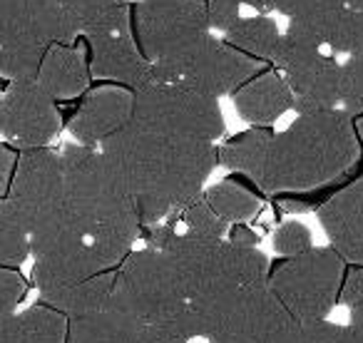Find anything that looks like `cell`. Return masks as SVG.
Wrapping results in <instances>:
<instances>
[{
  "instance_id": "obj_12",
  "label": "cell",
  "mask_w": 363,
  "mask_h": 343,
  "mask_svg": "<svg viewBox=\"0 0 363 343\" xmlns=\"http://www.w3.org/2000/svg\"><path fill=\"white\" fill-rule=\"evenodd\" d=\"M130 26L150 65L187 50L212 33L202 0H140L130 8Z\"/></svg>"
},
{
  "instance_id": "obj_42",
  "label": "cell",
  "mask_w": 363,
  "mask_h": 343,
  "mask_svg": "<svg viewBox=\"0 0 363 343\" xmlns=\"http://www.w3.org/2000/svg\"><path fill=\"white\" fill-rule=\"evenodd\" d=\"M353 57H356V55H353ZM361 57H363V55H361Z\"/></svg>"
},
{
  "instance_id": "obj_1",
  "label": "cell",
  "mask_w": 363,
  "mask_h": 343,
  "mask_svg": "<svg viewBox=\"0 0 363 343\" xmlns=\"http://www.w3.org/2000/svg\"><path fill=\"white\" fill-rule=\"evenodd\" d=\"M97 150L135 199L142 227H155L204 192L217 164V145L164 135L130 122Z\"/></svg>"
},
{
  "instance_id": "obj_14",
  "label": "cell",
  "mask_w": 363,
  "mask_h": 343,
  "mask_svg": "<svg viewBox=\"0 0 363 343\" xmlns=\"http://www.w3.org/2000/svg\"><path fill=\"white\" fill-rule=\"evenodd\" d=\"M77 30L55 0H0V47L45 55L52 45H75Z\"/></svg>"
},
{
  "instance_id": "obj_11",
  "label": "cell",
  "mask_w": 363,
  "mask_h": 343,
  "mask_svg": "<svg viewBox=\"0 0 363 343\" xmlns=\"http://www.w3.org/2000/svg\"><path fill=\"white\" fill-rule=\"evenodd\" d=\"M272 62L291 92V110H296V115L338 110L341 62L323 47L298 33L286 30L281 33V43Z\"/></svg>"
},
{
  "instance_id": "obj_30",
  "label": "cell",
  "mask_w": 363,
  "mask_h": 343,
  "mask_svg": "<svg viewBox=\"0 0 363 343\" xmlns=\"http://www.w3.org/2000/svg\"><path fill=\"white\" fill-rule=\"evenodd\" d=\"M291 343H361L348 323L316 321V323H298L296 336Z\"/></svg>"
},
{
  "instance_id": "obj_41",
  "label": "cell",
  "mask_w": 363,
  "mask_h": 343,
  "mask_svg": "<svg viewBox=\"0 0 363 343\" xmlns=\"http://www.w3.org/2000/svg\"><path fill=\"white\" fill-rule=\"evenodd\" d=\"M125 3H130V0H125Z\"/></svg>"
},
{
  "instance_id": "obj_19",
  "label": "cell",
  "mask_w": 363,
  "mask_h": 343,
  "mask_svg": "<svg viewBox=\"0 0 363 343\" xmlns=\"http://www.w3.org/2000/svg\"><path fill=\"white\" fill-rule=\"evenodd\" d=\"M291 92L286 82L274 70L259 72L234 92V107L239 117L252 127H269L284 112L291 110Z\"/></svg>"
},
{
  "instance_id": "obj_33",
  "label": "cell",
  "mask_w": 363,
  "mask_h": 343,
  "mask_svg": "<svg viewBox=\"0 0 363 343\" xmlns=\"http://www.w3.org/2000/svg\"><path fill=\"white\" fill-rule=\"evenodd\" d=\"M26 279L11 266H0V308L3 311H16L18 303L26 298Z\"/></svg>"
},
{
  "instance_id": "obj_34",
  "label": "cell",
  "mask_w": 363,
  "mask_h": 343,
  "mask_svg": "<svg viewBox=\"0 0 363 343\" xmlns=\"http://www.w3.org/2000/svg\"><path fill=\"white\" fill-rule=\"evenodd\" d=\"M338 301L343 306L353 308L358 301H363V266H353L341 281V291H338Z\"/></svg>"
},
{
  "instance_id": "obj_10",
  "label": "cell",
  "mask_w": 363,
  "mask_h": 343,
  "mask_svg": "<svg viewBox=\"0 0 363 343\" xmlns=\"http://www.w3.org/2000/svg\"><path fill=\"white\" fill-rule=\"evenodd\" d=\"M262 72V62L214 38L212 33L162 62L152 65V80L177 82L207 97L234 95L244 82Z\"/></svg>"
},
{
  "instance_id": "obj_17",
  "label": "cell",
  "mask_w": 363,
  "mask_h": 343,
  "mask_svg": "<svg viewBox=\"0 0 363 343\" xmlns=\"http://www.w3.org/2000/svg\"><path fill=\"white\" fill-rule=\"evenodd\" d=\"M318 222L328 247L356 266H363V177L348 184L318 209Z\"/></svg>"
},
{
  "instance_id": "obj_21",
  "label": "cell",
  "mask_w": 363,
  "mask_h": 343,
  "mask_svg": "<svg viewBox=\"0 0 363 343\" xmlns=\"http://www.w3.org/2000/svg\"><path fill=\"white\" fill-rule=\"evenodd\" d=\"M65 343H142V326L122 308L107 303L102 311L67 318Z\"/></svg>"
},
{
  "instance_id": "obj_38",
  "label": "cell",
  "mask_w": 363,
  "mask_h": 343,
  "mask_svg": "<svg viewBox=\"0 0 363 343\" xmlns=\"http://www.w3.org/2000/svg\"><path fill=\"white\" fill-rule=\"evenodd\" d=\"M348 326L356 333V338L363 343V301H358L356 306L351 308V316H348Z\"/></svg>"
},
{
  "instance_id": "obj_39",
  "label": "cell",
  "mask_w": 363,
  "mask_h": 343,
  "mask_svg": "<svg viewBox=\"0 0 363 343\" xmlns=\"http://www.w3.org/2000/svg\"><path fill=\"white\" fill-rule=\"evenodd\" d=\"M353 127H356V137H358V142H361V145H363V115L353 120Z\"/></svg>"
},
{
  "instance_id": "obj_26",
  "label": "cell",
  "mask_w": 363,
  "mask_h": 343,
  "mask_svg": "<svg viewBox=\"0 0 363 343\" xmlns=\"http://www.w3.org/2000/svg\"><path fill=\"white\" fill-rule=\"evenodd\" d=\"M30 257L26 227L6 197H0V266H21Z\"/></svg>"
},
{
  "instance_id": "obj_9",
  "label": "cell",
  "mask_w": 363,
  "mask_h": 343,
  "mask_svg": "<svg viewBox=\"0 0 363 343\" xmlns=\"http://www.w3.org/2000/svg\"><path fill=\"white\" fill-rule=\"evenodd\" d=\"M147 130L187 140L217 142L224 135L219 100L177 82L150 80L132 92V120Z\"/></svg>"
},
{
  "instance_id": "obj_22",
  "label": "cell",
  "mask_w": 363,
  "mask_h": 343,
  "mask_svg": "<svg viewBox=\"0 0 363 343\" xmlns=\"http://www.w3.org/2000/svg\"><path fill=\"white\" fill-rule=\"evenodd\" d=\"M274 132L267 127H252L242 135L227 140L222 147H217V162H222L227 169L247 174L254 184H259L267 164L269 145H272Z\"/></svg>"
},
{
  "instance_id": "obj_35",
  "label": "cell",
  "mask_w": 363,
  "mask_h": 343,
  "mask_svg": "<svg viewBox=\"0 0 363 343\" xmlns=\"http://www.w3.org/2000/svg\"><path fill=\"white\" fill-rule=\"evenodd\" d=\"M18 154L16 147H11L8 142H0V197H6L8 189H11L13 174H16V164H18Z\"/></svg>"
},
{
  "instance_id": "obj_8",
  "label": "cell",
  "mask_w": 363,
  "mask_h": 343,
  "mask_svg": "<svg viewBox=\"0 0 363 343\" xmlns=\"http://www.w3.org/2000/svg\"><path fill=\"white\" fill-rule=\"evenodd\" d=\"M346 262L331 247H311L286 259L267 276L269 291L296 323H316L338 303Z\"/></svg>"
},
{
  "instance_id": "obj_18",
  "label": "cell",
  "mask_w": 363,
  "mask_h": 343,
  "mask_svg": "<svg viewBox=\"0 0 363 343\" xmlns=\"http://www.w3.org/2000/svg\"><path fill=\"white\" fill-rule=\"evenodd\" d=\"M110 264L90 247V244H80L75 249H67L55 257L35 259L33 264V281L40 293V301L57 296V293L75 288L80 283L90 281V279L100 276V274L110 271Z\"/></svg>"
},
{
  "instance_id": "obj_2",
  "label": "cell",
  "mask_w": 363,
  "mask_h": 343,
  "mask_svg": "<svg viewBox=\"0 0 363 343\" xmlns=\"http://www.w3.org/2000/svg\"><path fill=\"white\" fill-rule=\"evenodd\" d=\"M60 164L75 229L110 266H120L142 232L135 199L97 147L65 145Z\"/></svg>"
},
{
  "instance_id": "obj_5",
  "label": "cell",
  "mask_w": 363,
  "mask_h": 343,
  "mask_svg": "<svg viewBox=\"0 0 363 343\" xmlns=\"http://www.w3.org/2000/svg\"><path fill=\"white\" fill-rule=\"evenodd\" d=\"M6 199L16 209L30 242V257L45 259L85 244L67 212L60 154L50 147L18 154Z\"/></svg>"
},
{
  "instance_id": "obj_6",
  "label": "cell",
  "mask_w": 363,
  "mask_h": 343,
  "mask_svg": "<svg viewBox=\"0 0 363 343\" xmlns=\"http://www.w3.org/2000/svg\"><path fill=\"white\" fill-rule=\"evenodd\" d=\"M110 303L132 316L142 328L177 331L194 341L192 313L169 259L152 247L132 252L115 269Z\"/></svg>"
},
{
  "instance_id": "obj_20",
  "label": "cell",
  "mask_w": 363,
  "mask_h": 343,
  "mask_svg": "<svg viewBox=\"0 0 363 343\" xmlns=\"http://www.w3.org/2000/svg\"><path fill=\"white\" fill-rule=\"evenodd\" d=\"M35 82L52 100H72L82 95L90 82L85 52L77 45H52L43 57Z\"/></svg>"
},
{
  "instance_id": "obj_25",
  "label": "cell",
  "mask_w": 363,
  "mask_h": 343,
  "mask_svg": "<svg viewBox=\"0 0 363 343\" xmlns=\"http://www.w3.org/2000/svg\"><path fill=\"white\" fill-rule=\"evenodd\" d=\"M202 197L229 227H232V224L249 222L252 217H257L259 207H262V202H259L247 187H242V184H237V182H229V179L207 187L202 192Z\"/></svg>"
},
{
  "instance_id": "obj_40",
  "label": "cell",
  "mask_w": 363,
  "mask_h": 343,
  "mask_svg": "<svg viewBox=\"0 0 363 343\" xmlns=\"http://www.w3.org/2000/svg\"><path fill=\"white\" fill-rule=\"evenodd\" d=\"M202 3H209V0H202Z\"/></svg>"
},
{
  "instance_id": "obj_37",
  "label": "cell",
  "mask_w": 363,
  "mask_h": 343,
  "mask_svg": "<svg viewBox=\"0 0 363 343\" xmlns=\"http://www.w3.org/2000/svg\"><path fill=\"white\" fill-rule=\"evenodd\" d=\"M16 313L18 311H3V308H0V343H13V333H16Z\"/></svg>"
},
{
  "instance_id": "obj_7",
  "label": "cell",
  "mask_w": 363,
  "mask_h": 343,
  "mask_svg": "<svg viewBox=\"0 0 363 343\" xmlns=\"http://www.w3.org/2000/svg\"><path fill=\"white\" fill-rule=\"evenodd\" d=\"M194 341L204 343H291L298 323L269 291L252 283L209 306H189Z\"/></svg>"
},
{
  "instance_id": "obj_31",
  "label": "cell",
  "mask_w": 363,
  "mask_h": 343,
  "mask_svg": "<svg viewBox=\"0 0 363 343\" xmlns=\"http://www.w3.org/2000/svg\"><path fill=\"white\" fill-rule=\"evenodd\" d=\"M274 252L284 259H291L298 257V254L308 252L313 247V237H311V229L301 222H284L281 227L274 232Z\"/></svg>"
},
{
  "instance_id": "obj_27",
  "label": "cell",
  "mask_w": 363,
  "mask_h": 343,
  "mask_svg": "<svg viewBox=\"0 0 363 343\" xmlns=\"http://www.w3.org/2000/svg\"><path fill=\"white\" fill-rule=\"evenodd\" d=\"M75 26L77 35L85 38L95 28H100L120 6H130L125 0H55Z\"/></svg>"
},
{
  "instance_id": "obj_28",
  "label": "cell",
  "mask_w": 363,
  "mask_h": 343,
  "mask_svg": "<svg viewBox=\"0 0 363 343\" xmlns=\"http://www.w3.org/2000/svg\"><path fill=\"white\" fill-rule=\"evenodd\" d=\"M182 222H184V232L194 234V237L227 239V232H229V224L204 202L202 194L182 209Z\"/></svg>"
},
{
  "instance_id": "obj_15",
  "label": "cell",
  "mask_w": 363,
  "mask_h": 343,
  "mask_svg": "<svg viewBox=\"0 0 363 343\" xmlns=\"http://www.w3.org/2000/svg\"><path fill=\"white\" fill-rule=\"evenodd\" d=\"M60 132L57 105L35 80H16L0 97V137L18 152L43 150Z\"/></svg>"
},
{
  "instance_id": "obj_13",
  "label": "cell",
  "mask_w": 363,
  "mask_h": 343,
  "mask_svg": "<svg viewBox=\"0 0 363 343\" xmlns=\"http://www.w3.org/2000/svg\"><path fill=\"white\" fill-rule=\"evenodd\" d=\"M90 77L117 82L135 92L152 80V65L145 60L132 35L130 6H120L100 28L85 35Z\"/></svg>"
},
{
  "instance_id": "obj_23",
  "label": "cell",
  "mask_w": 363,
  "mask_h": 343,
  "mask_svg": "<svg viewBox=\"0 0 363 343\" xmlns=\"http://www.w3.org/2000/svg\"><path fill=\"white\" fill-rule=\"evenodd\" d=\"M227 45L234 50L244 52L252 60L259 62H272L277 55V47L281 43V30H279L277 21L269 16H252V18H239L232 28L222 35Z\"/></svg>"
},
{
  "instance_id": "obj_4",
  "label": "cell",
  "mask_w": 363,
  "mask_h": 343,
  "mask_svg": "<svg viewBox=\"0 0 363 343\" xmlns=\"http://www.w3.org/2000/svg\"><path fill=\"white\" fill-rule=\"evenodd\" d=\"M147 247L169 259L189 306H209L229 293L269 276V259L257 247H237L229 239L194 237L164 224L147 227Z\"/></svg>"
},
{
  "instance_id": "obj_3",
  "label": "cell",
  "mask_w": 363,
  "mask_h": 343,
  "mask_svg": "<svg viewBox=\"0 0 363 343\" xmlns=\"http://www.w3.org/2000/svg\"><path fill=\"white\" fill-rule=\"evenodd\" d=\"M361 154L353 117L343 110L298 115L272 137L257 187L267 194L306 192L338 179Z\"/></svg>"
},
{
  "instance_id": "obj_16",
  "label": "cell",
  "mask_w": 363,
  "mask_h": 343,
  "mask_svg": "<svg viewBox=\"0 0 363 343\" xmlns=\"http://www.w3.org/2000/svg\"><path fill=\"white\" fill-rule=\"evenodd\" d=\"M132 120V92L125 87H97L80 102L70 120L75 145L100 147Z\"/></svg>"
},
{
  "instance_id": "obj_32",
  "label": "cell",
  "mask_w": 363,
  "mask_h": 343,
  "mask_svg": "<svg viewBox=\"0 0 363 343\" xmlns=\"http://www.w3.org/2000/svg\"><path fill=\"white\" fill-rule=\"evenodd\" d=\"M204 6H207L209 30L222 33V35L242 18V8H244L242 0H209Z\"/></svg>"
},
{
  "instance_id": "obj_36",
  "label": "cell",
  "mask_w": 363,
  "mask_h": 343,
  "mask_svg": "<svg viewBox=\"0 0 363 343\" xmlns=\"http://www.w3.org/2000/svg\"><path fill=\"white\" fill-rule=\"evenodd\" d=\"M227 239L232 244H237V247H257L259 244V237L247 227V224H232Z\"/></svg>"
},
{
  "instance_id": "obj_29",
  "label": "cell",
  "mask_w": 363,
  "mask_h": 343,
  "mask_svg": "<svg viewBox=\"0 0 363 343\" xmlns=\"http://www.w3.org/2000/svg\"><path fill=\"white\" fill-rule=\"evenodd\" d=\"M338 110L353 120L363 115V57H346L341 62V87H338Z\"/></svg>"
},
{
  "instance_id": "obj_24",
  "label": "cell",
  "mask_w": 363,
  "mask_h": 343,
  "mask_svg": "<svg viewBox=\"0 0 363 343\" xmlns=\"http://www.w3.org/2000/svg\"><path fill=\"white\" fill-rule=\"evenodd\" d=\"M67 318L45 303H33L16 313V336L13 343H65Z\"/></svg>"
}]
</instances>
